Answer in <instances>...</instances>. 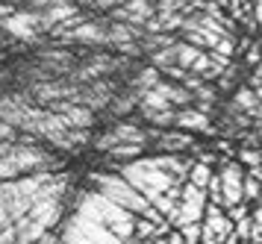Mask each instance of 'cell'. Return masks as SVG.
<instances>
[{"instance_id":"cell-1","label":"cell","mask_w":262,"mask_h":244,"mask_svg":"<svg viewBox=\"0 0 262 244\" xmlns=\"http://www.w3.org/2000/svg\"><path fill=\"white\" fill-rule=\"evenodd\" d=\"M74 206H77L80 215L109 227V230L118 235V238H124V241H130L133 235H136V215L127 212V209H121L118 203L106 200L103 194H97V191L80 194V200H74Z\"/></svg>"},{"instance_id":"cell-2","label":"cell","mask_w":262,"mask_h":244,"mask_svg":"<svg viewBox=\"0 0 262 244\" xmlns=\"http://www.w3.org/2000/svg\"><path fill=\"white\" fill-rule=\"evenodd\" d=\"M92 183H95V191L97 194H103L106 200H112V203H118L121 209L133 212V215H139V218H144L147 212L154 209L150 206V200L144 197V194H139L136 188L124 180V176H109V174H95L92 176Z\"/></svg>"},{"instance_id":"cell-3","label":"cell","mask_w":262,"mask_h":244,"mask_svg":"<svg viewBox=\"0 0 262 244\" xmlns=\"http://www.w3.org/2000/svg\"><path fill=\"white\" fill-rule=\"evenodd\" d=\"M62 244H127V241L118 238L109 227L77 212L71 221L62 227Z\"/></svg>"},{"instance_id":"cell-4","label":"cell","mask_w":262,"mask_h":244,"mask_svg":"<svg viewBox=\"0 0 262 244\" xmlns=\"http://www.w3.org/2000/svg\"><path fill=\"white\" fill-rule=\"evenodd\" d=\"M218 180H221V206L224 209L245 203V168H242V162H224Z\"/></svg>"},{"instance_id":"cell-5","label":"cell","mask_w":262,"mask_h":244,"mask_svg":"<svg viewBox=\"0 0 262 244\" xmlns=\"http://www.w3.org/2000/svg\"><path fill=\"white\" fill-rule=\"evenodd\" d=\"M147 141V132H142L133 124H115L103 139H97V147L100 150H112L115 144H144Z\"/></svg>"},{"instance_id":"cell-6","label":"cell","mask_w":262,"mask_h":244,"mask_svg":"<svg viewBox=\"0 0 262 244\" xmlns=\"http://www.w3.org/2000/svg\"><path fill=\"white\" fill-rule=\"evenodd\" d=\"M50 112H56V115H59L71 129H85L92 121H95L92 109L77 106V103H68V100H56V103H50Z\"/></svg>"},{"instance_id":"cell-7","label":"cell","mask_w":262,"mask_h":244,"mask_svg":"<svg viewBox=\"0 0 262 244\" xmlns=\"http://www.w3.org/2000/svg\"><path fill=\"white\" fill-rule=\"evenodd\" d=\"M233 106H236L238 112H245L248 118H259L262 121V103L253 88H238L236 97H233Z\"/></svg>"},{"instance_id":"cell-8","label":"cell","mask_w":262,"mask_h":244,"mask_svg":"<svg viewBox=\"0 0 262 244\" xmlns=\"http://www.w3.org/2000/svg\"><path fill=\"white\" fill-rule=\"evenodd\" d=\"M177 127L183 129H201V132H215L212 127H209V115H203V112H198V109H183V112H177V121H174Z\"/></svg>"},{"instance_id":"cell-9","label":"cell","mask_w":262,"mask_h":244,"mask_svg":"<svg viewBox=\"0 0 262 244\" xmlns=\"http://www.w3.org/2000/svg\"><path fill=\"white\" fill-rule=\"evenodd\" d=\"M156 147L162 153H180V150H186V147H194V141H191L189 132H162L156 139Z\"/></svg>"},{"instance_id":"cell-10","label":"cell","mask_w":262,"mask_h":244,"mask_svg":"<svg viewBox=\"0 0 262 244\" xmlns=\"http://www.w3.org/2000/svg\"><path fill=\"white\" fill-rule=\"evenodd\" d=\"M201 47H194V45H189V41H177V65L183 71H191V65L201 59Z\"/></svg>"},{"instance_id":"cell-11","label":"cell","mask_w":262,"mask_h":244,"mask_svg":"<svg viewBox=\"0 0 262 244\" xmlns=\"http://www.w3.org/2000/svg\"><path fill=\"white\" fill-rule=\"evenodd\" d=\"M212 165H206V162H194L191 165V171H189V183L191 186H198V188H209V180H212V171H209Z\"/></svg>"},{"instance_id":"cell-12","label":"cell","mask_w":262,"mask_h":244,"mask_svg":"<svg viewBox=\"0 0 262 244\" xmlns=\"http://www.w3.org/2000/svg\"><path fill=\"white\" fill-rule=\"evenodd\" d=\"M174 65H177V41L154 53V68L165 71V68H174Z\"/></svg>"},{"instance_id":"cell-13","label":"cell","mask_w":262,"mask_h":244,"mask_svg":"<svg viewBox=\"0 0 262 244\" xmlns=\"http://www.w3.org/2000/svg\"><path fill=\"white\" fill-rule=\"evenodd\" d=\"M136 82H139V94L156 88V82H159V68H154V65H150L147 71H142V74H139V80H136Z\"/></svg>"},{"instance_id":"cell-14","label":"cell","mask_w":262,"mask_h":244,"mask_svg":"<svg viewBox=\"0 0 262 244\" xmlns=\"http://www.w3.org/2000/svg\"><path fill=\"white\" fill-rule=\"evenodd\" d=\"M142 153V144H115L109 150V159H133Z\"/></svg>"},{"instance_id":"cell-15","label":"cell","mask_w":262,"mask_h":244,"mask_svg":"<svg viewBox=\"0 0 262 244\" xmlns=\"http://www.w3.org/2000/svg\"><path fill=\"white\" fill-rule=\"evenodd\" d=\"M238 162L248 165V168H262V150L256 147H245V150H238Z\"/></svg>"},{"instance_id":"cell-16","label":"cell","mask_w":262,"mask_h":244,"mask_svg":"<svg viewBox=\"0 0 262 244\" xmlns=\"http://www.w3.org/2000/svg\"><path fill=\"white\" fill-rule=\"evenodd\" d=\"M133 103H139V97H121V100H112V115H124V112H130Z\"/></svg>"},{"instance_id":"cell-17","label":"cell","mask_w":262,"mask_h":244,"mask_svg":"<svg viewBox=\"0 0 262 244\" xmlns=\"http://www.w3.org/2000/svg\"><path fill=\"white\" fill-rule=\"evenodd\" d=\"M18 136H15V124H9V121H0V141H15Z\"/></svg>"},{"instance_id":"cell-18","label":"cell","mask_w":262,"mask_h":244,"mask_svg":"<svg viewBox=\"0 0 262 244\" xmlns=\"http://www.w3.org/2000/svg\"><path fill=\"white\" fill-rule=\"evenodd\" d=\"M259 62H262L259 45H250V50H248V65H259Z\"/></svg>"},{"instance_id":"cell-19","label":"cell","mask_w":262,"mask_h":244,"mask_svg":"<svg viewBox=\"0 0 262 244\" xmlns=\"http://www.w3.org/2000/svg\"><path fill=\"white\" fill-rule=\"evenodd\" d=\"M250 88H253V92H256V97H259V103H262V85H259V82H253V85H250Z\"/></svg>"},{"instance_id":"cell-20","label":"cell","mask_w":262,"mask_h":244,"mask_svg":"<svg viewBox=\"0 0 262 244\" xmlns=\"http://www.w3.org/2000/svg\"><path fill=\"white\" fill-rule=\"evenodd\" d=\"M127 244H154V241H144V238H130Z\"/></svg>"}]
</instances>
